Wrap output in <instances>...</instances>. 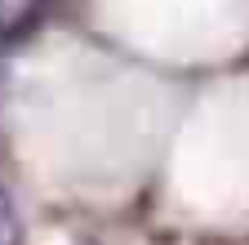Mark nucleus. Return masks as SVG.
Wrapping results in <instances>:
<instances>
[{
    "mask_svg": "<svg viewBox=\"0 0 249 245\" xmlns=\"http://www.w3.org/2000/svg\"><path fill=\"white\" fill-rule=\"evenodd\" d=\"M31 14H36V0H0V36L18 32Z\"/></svg>",
    "mask_w": 249,
    "mask_h": 245,
    "instance_id": "1",
    "label": "nucleus"
},
{
    "mask_svg": "<svg viewBox=\"0 0 249 245\" xmlns=\"http://www.w3.org/2000/svg\"><path fill=\"white\" fill-rule=\"evenodd\" d=\"M0 245H22V232H18V214L9 205V196L0 192Z\"/></svg>",
    "mask_w": 249,
    "mask_h": 245,
    "instance_id": "2",
    "label": "nucleus"
}]
</instances>
